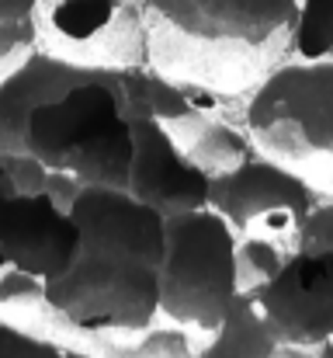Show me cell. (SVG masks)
<instances>
[{
	"mask_svg": "<svg viewBox=\"0 0 333 358\" xmlns=\"http://www.w3.org/2000/svg\"><path fill=\"white\" fill-rule=\"evenodd\" d=\"M80 223L73 264L45 282L59 324L84 338H135L160 320L167 216L125 188L87 185L70 202Z\"/></svg>",
	"mask_w": 333,
	"mask_h": 358,
	"instance_id": "1",
	"label": "cell"
},
{
	"mask_svg": "<svg viewBox=\"0 0 333 358\" xmlns=\"http://www.w3.org/2000/svg\"><path fill=\"white\" fill-rule=\"evenodd\" d=\"M299 0H146V66L229 98L285 59Z\"/></svg>",
	"mask_w": 333,
	"mask_h": 358,
	"instance_id": "2",
	"label": "cell"
},
{
	"mask_svg": "<svg viewBox=\"0 0 333 358\" xmlns=\"http://www.w3.org/2000/svg\"><path fill=\"white\" fill-rule=\"evenodd\" d=\"M121 73L125 70L73 84L42 101L24 122V153L80 188H128L135 136L121 94Z\"/></svg>",
	"mask_w": 333,
	"mask_h": 358,
	"instance_id": "3",
	"label": "cell"
},
{
	"mask_svg": "<svg viewBox=\"0 0 333 358\" xmlns=\"http://www.w3.org/2000/svg\"><path fill=\"white\" fill-rule=\"evenodd\" d=\"M257 150L292 164L333 195V59H285L246 98Z\"/></svg>",
	"mask_w": 333,
	"mask_h": 358,
	"instance_id": "4",
	"label": "cell"
},
{
	"mask_svg": "<svg viewBox=\"0 0 333 358\" xmlns=\"http://www.w3.org/2000/svg\"><path fill=\"white\" fill-rule=\"evenodd\" d=\"M239 237L212 206L167 216V254L160 271V317L212 334L239 299Z\"/></svg>",
	"mask_w": 333,
	"mask_h": 358,
	"instance_id": "5",
	"label": "cell"
},
{
	"mask_svg": "<svg viewBox=\"0 0 333 358\" xmlns=\"http://www.w3.org/2000/svg\"><path fill=\"white\" fill-rule=\"evenodd\" d=\"M320 199L323 192L306 174L257 150L236 167L212 174L209 206L232 227L236 237H264L295 250Z\"/></svg>",
	"mask_w": 333,
	"mask_h": 358,
	"instance_id": "6",
	"label": "cell"
},
{
	"mask_svg": "<svg viewBox=\"0 0 333 358\" xmlns=\"http://www.w3.org/2000/svg\"><path fill=\"white\" fill-rule=\"evenodd\" d=\"M38 45L87 66H146V0H38Z\"/></svg>",
	"mask_w": 333,
	"mask_h": 358,
	"instance_id": "7",
	"label": "cell"
},
{
	"mask_svg": "<svg viewBox=\"0 0 333 358\" xmlns=\"http://www.w3.org/2000/svg\"><path fill=\"white\" fill-rule=\"evenodd\" d=\"M250 296L281 345L333 341V250H288L281 268Z\"/></svg>",
	"mask_w": 333,
	"mask_h": 358,
	"instance_id": "8",
	"label": "cell"
},
{
	"mask_svg": "<svg viewBox=\"0 0 333 358\" xmlns=\"http://www.w3.org/2000/svg\"><path fill=\"white\" fill-rule=\"evenodd\" d=\"M80 250V223L52 192H0V271L59 278Z\"/></svg>",
	"mask_w": 333,
	"mask_h": 358,
	"instance_id": "9",
	"label": "cell"
},
{
	"mask_svg": "<svg viewBox=\"0 0 333 358\" xmlns=\"http://www.w3.org/2000/svg\"><path fill=\"white\" fill-rule=\"evenodd\" d=\"M132 119V167H128V188L139 202L160 209L163 216H177L188 209H205L212 199V174L198 167L177 139L153 119L142 105L125 101Z\"/></svg>",
	"mask_w": 333,
	"mask_h": 358,
	"instance_id": "10",
	"label": "cell"
},
{
	"mask_svg": "<svg viewBox=\"0 0 333 358\" xmlns=\"http://www.w3.org/2000/svg\"><path fill=\"white\" fill-rule=\"evenodd\" d=\"M111 73H118V70L87 66V63H77V59H66L59 52L35 45L0 80V153H24V122L42 101L70 91L73 84L111 77Z\"/></svg>",
	"mask_w": 333,
	"mask_h": 358,
	"instance_id": "11",
	"label": "cell"
},
{
	"mask_svg": "<svg viewBox=\"0 0 333 358\" xmlns=\"http://www.w3.org/2000/svg\"><path fill=\"white\" fill-rule=\"evenodd\" d=\"M274 348H278V338L264 324L253 296L239 292L222 327L209 334V341L198 348L195 358H271Z\"/></svg>",
	"mask_w": 333,
	"mask_h": 358,
	"instance_id": "12",
	"label": "cell"
},
{
	"mask_svg": "<svg viewBox=\"0 0 333 358\" xmlns=\"http://www.w3.org/2000/svg\"><path fill=\"white\" fill-rule=\"evenodd\" d=\"M0 317L24 324V327H45V324H59V317L52 313L49 299H45V282L24 271H0ZM63 327V324H59Z\"/></svg>",
	"mask_w": 333,
	"mask_h": 358,
	"instance_id": "13",
	"label": "cell"
},
{
	"mask_svg": "<svg viewBox=\"0 0 333 358\" xmlns=\"http://www.w3.org/2000/svg\"><path fill=\"white\" fill-rule=\"evenodd\" d=\"M288 49L292 59H333V0H299Z\"/></svg>",
	"mask_w": 333,
	"mask_h": 358,
	"instance_id": "14",
	"label": "cell"
},
{
	"mask_svg": "<svg viewBox=\"0 0 333 358\" xmlns=\"http://www.w3.org/2000/svg\"><path fill=\"white\" fill-rule=\"evenodd\" d=\"M0 358H105L101 352L77 348L63 338L42 334L38 327H24L0 317Z\"/></svg>",
	"mask_w": 333,
	"mask_h": 358,
	"instance_id": "15",
	"label": "cell"
},
{
	"mask_svg": "<svg viewBox=\"0 0 333 358\" xmlns=\"http://www.w3.org/2000/svg\"><path fill=\"white\" fill-rule=\"evenodd\" d=\"M288 257V247L264 237H239L236 243V271H239V289L257 292Z\"/></svg>",
	"mask_w": 333,
	"mask_h": 358,
	"instance_id": "16",
	"label": "cell"
},
{
	"mask_svg": "<svg viewBox=\"0 0 333 358\" xmlns=\"http://www.w3.org/2000/svg\"><path fill=\"white\" fill-rule=\"evenodd\" d=\"M38 45V21L0 24V80Z\"/></svg>",
	"mask_w": 333,
	"mask_h": 358,
	"instance_id": "17",
	"label": "cell"
},
{
	"mask_svg": "<svg viewBox=\"0 0 333 358\" xmlns=\"http://www.w3.org/2000/svg\"><path fill=\"white\" fill-rule=\"evenodd\" d=\"M295 247H323V250H333V195H323L316 202V209L306 220Z\"/></svg>",
	"mask_w": 333,
	"mask_h": 358,
	"instance_id": "18",
	"label": "cell"
},
{
	"mask_svg": "<svg viewBox=\"0 0 333 358\" xmlns=\"http://www.w3.org/2000/svg\"><path fill=\"white\" fill-rule=\"evenodd\" d=\"M38 0H0V24H21L35 21Z\"/></svg>",
	"mask_w": 333,
	"mask_h": 358,
	"instance_id": "19",
	"label": "cell"
},
{
	"mask_svg": "<svg viewBox=\"0 0 333 358\" xmlns=\"http://www.w3.org/2000/svg\"><path fill=\"white\" fill-rule=\"evenodd\" d=\"M271 358H333V341L327 345H281L278 341Z\"/></svg>",
	"mask_w": 333,
	"mask_h": 358,
	"instance_id": "20",
	"label": "cell"
},
{
	"mask_svg": "<svg viewBox=\"0 0 333 358\" xmlns=\"http://www.w3.org/2000/svg\"><path fill=\"white\" fill-rule=\"evenodd\" d=\"M0 192H14V181H10V171L3 167V160H0Z\"/></svg>",
	"mask_w": 333,
	"mask_h": 358,
	"instance_id": "21",
	"label": "cell"
}]
</instances>
